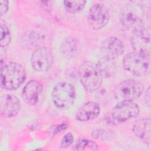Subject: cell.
<instances>
[{"instance_id":"1","label":"cell","mask_w":151,"mask_h":151,"mask_svg":"<svg viewBox=\"0 0 151 151\" xmlns=\"http://www.w3.org/2000/svg\"><path fill=\"white\" fill-rule=\"evenodd\" d=\"M1 86L8 90L17 89L26 79V71L20 64L9 62L1 66Z\"/></svg>"},{"instance_id":"2","label":"cell","mask_w":151,"mask_h":151,"mask_svg":"<svg viewBox=\"0 0 151 151\" xmlns=\"http://www.w3.org/2000/svg\"><path fill=\"white\" fill-rule=\"evenodd\" d=\"M119 21L122 26L133 32L144 28V11L142 5L132 2L120 10Z\"/></svg>"},{"instance_id":"3","label":"cell","mask_w":151,"mask_h":151,"mask_svg":"<svg viewBox=\"0 0 151 151\" xmlns=\"http://www.w3.org/2000/svg\"><path fill=\"white\" fill-rule=\"evenodd\" d=\"M78 76L82 86L88 92H93L101 86L103 76L97 64L90 61H85L80 65Z\"/></svg>"},{"instance_id":"4","label":"cell","mask_w":151,"mask_h":151,"mask_svg":"<svg viewBox=\"0 0 151 151\" xmlns=\"http://www.w3.org/2000/svg\"><path fill=\"white\" fill-rule=\"evenodd\" d=\"M76 97L74 86L68 82L57 83L52 89L51 98L54 105L60 109L67 110L74 104Z\"/></svg>"},{"instance_id":"5","label":"cell","mask_w":151,"mask_h":151,"mask_svg":"<svg viewBox=\"0 0 151 151\" xmlns=\"http://www.w3.org/2000/svg\"><path fill=\"white\" fill-rule=\"evenodd\" d=\"M144 89L143 83L134 80H124L114 88L113 93L115 98L120 101H133L138 99Z\"/></svg>"},{"instance_id":"6","label":"cell","mask_w":151,"mask_h":151,"mask_svg":"<svg viewBox=\"0 0 151 151\" xmlns=\"http://www.w3.org/2000/svg\"><path fill=\"white\" fill-rule=\"evenodd\" d=\"M150 58L136 52L125 55L123 59V67L132 74L141 77L147 74L149 69Z\"/></svg>"},{"instance_id":"7","label":"cell","mask_w":151,"mask_h":151,"mask_svg":"<svg viewBox=\"0 0 151 151\" xmlns=\"http://www.w3.org/2000/svg\"><path fill=\"white\" fill-rule=\"evenodd\" d=\"M139 112V106L133 101H120L112 109L110 120L113 124H118L136 117Z\"/></svg>"},{"instance_id":"8","label":"cell","mask_w":151,"mask_h":151,"mask_svg":"<svg viewBox=\"0 0 151 151\" xmlns=\"http://www.w3.org/2000/svg\"><path fill=\"white\" fill-rule=\"evenodd\" d=\"M109 12L103 4L96 3L89 9L87 21L93 29L98 30L104 27L109 22Z\"/></svg>"},{"instance_id":"9","label":"cell","mask_w":151,"mask_h":151,"mask_svg":"<svg viewBox=\"0 0 151 151\" xmlns=\"http://www.w3.org/2000/svg\"><path fill=\"white\" fill-rule=\"evenodd\" d=\"M54 63V56L51 51L45 47L37 48L31 55V64L37 71H48Z\"/></svg>"},{"instance_id":"10","label":"cell","mask_w":151,"mask_h":151,"mask_svg":"<svg viewBox=\"0 0 151 151\" xmlns=\"http://www.w3.org/2000/svg\"><path fill=\"white\" fill-rule=\"evenodd\" d=\"M131 45L134 52L149 57L150 55V31L143 28L134 32L131 38Z\"/></svg>"},{"instance_id":"11","label":"cell","mask_w":151,"mask_h":151,"mask_svg":"<svg viewBox=\"0 0 151 151\" xmlns=\"http://www.w3.org/2000/svg\"><path fill=\"white\" fill-rule=\"evenodd\" d=\"M21 103L18 98L12 94H5L1 97V114L6 118L15 117L19 112Z\"/></svg>"},{"instance_id":"12","label":"cell","mask_w":151,"mask_h":151,"mask_svg":"<svg viewBox=\"0 0 151 151\" xmlns=\"http://www.w3.org/2000/svg\"><path fill=\"white\" fill-rule=\"evenodd\" d=\"M101 49L103 57L114 60L123 54L124 45L120 38L110 37L103 42Z\"/></svg>"},{"instance_id":"13","label":"cell","mask_w":151,"mask_h":151,"mask_svg":"<svg viewBox=\"0 0 151 151\" xmlns=\"http://www.w3.org/2000/svg\"><path fill=\"white\" fill-rule=\"evenodd\" d=\"M43 90L41 83L32 80L28 81L22 91V97L25 103L29 105H35L38 101L40 94Z\"/></svg>"},{"instance_id":"14","label":"cell","mask_w":151,"mask_h":151,"mask_svg":"<svg viewBox=\"0 0 151 151\" xmlns=\"http://www.w3.org/2000/svg\"><path fill=\"white\" fill-rule=\"evenodd\" d=\"M100 105L94 101L83 103L77 110L76 118L80 122H87L96 119L100 114Z\"/></svg>"},{"instance_id":"15","label":"cell","mask_w":151,"mask_h":151,"mask_svg":"<svg viewBox=\"0 0 151 151\" xmlns=\"http://www.w3.org/2000/svg\"><path fill=\"white\" fill-rule=\"evenodd\" d=\"M150 119L143 118L136 121L133 126L134 134L147 145L150 143Z\"/></svg>"},{"instance_id":"16","label":"cell","mask_w":151,"mask_h":151,"mask_svg":"<svg viewBox=\"0 0 151 151\" xmlns=\"http://www.w3.org/2000/svg\"><path fill=\"white\" fill-rule=\"evenodd\" d=\"M60 50L61 53L66 58H72L76 55L78 51L77 43L73 37L65 38L61 44Z\"/></svg>"},{"instance_id":"17","label":"cell","mask_w":151,"mask_h":151,"mask_svg":"<svg viewBox=\"0 0 151 151\" xmlns=\"http://www.w3.org/2000/svg\"><path fill=\"white\" fill-rule=\"evenodd\" d=\"M103 77V76L109 77L114 74L115 71V65L113 60L103 57L97 64Z\"/></svg>"},{"instance_id":"18","label":"cell","mask_w":151,"mask_h":151,"mask_svg":"<svg viewBox=\"0 0 151 151\" xmlns=\"http://www.w3.org/2000/svg\"><path fill=\"white\" fill-rule=\"evenodd\" d=\"M86 4V1L84 0L64 1V6L67 11L70 13L78 12L83 9Z\"/></svg>"},{"instance_id":"19","label":"cell","mask_w":151,"mask_h":151,"mask_svg":"<svg viewBox=\"0 0 151 151\" xmlns=\"http://www.w3.org/2000/svg\"><path fill=\"white\" fill-rule=\"evenodd\" d=\"M74 149L76 150H98V145L93 140L87 139H80L74 146Z\"/></svg>"},{"instance_id":"20","label":"cell","mask_w":151,"mask_h":151,"mask_svg":"<svg viewBox=\"0 0 151 151\" xmlns=\"http://www.w3.org/2000/svg\"><path fill=\"white\" fill-rule=\"evenodd\" d=\"M11 41V35L8 27L6 24L1 22V47H5L7 46Z\"/></svg>"},{"instance_id":"21","label":"cell","mask_w":151,"mask_h":151,"mask_svg":"<svg viewBox=\"0 0 151 151\" xmlns=\"http://www.w3.org/2000/svg\"><path fill=\"white\" fill-rule=\"evenodd\" d=\"M92 135L94 136V137L98 139H101V140H106L109 139L110 135L109 133V132L102 130V129H96L92 132Z\"/></svg>"},{"instance_id":"22","label":"cell","mask_w":151,"mask_h":151,"mask_svg":"<svg viewBox=\"0 0 151 151\" xmlns=\"http://www.w3.org/2000/svg\"><path fill=\"white\" fill-rule=\"evenodd\" d=\"M74 141L73 135L71 133H68L65 134L61 141V147L63 148H66L70 146Z\"/></svg>"},{"instance_id":"23","label":"cell","mask_w":151,"mask_h":151,"mask_svg":"<svg viewBox=\"0 0 151 151\" xmlns=\"http://www.w3.org/2000/svg\"><path fill=\"white\" fill-rule=\"evenodd\" d=\"M9 2L8 1H0V14L2 16L5 15L8 10V5Z\"/></svg>"},{"instance_id":"24","label":"cell","mask_w":151,"mask_h":151,"mask_svg":"<svg viewBox=\"0 0 151 151\" xmlns=\"http://www.w3.org/2000/svg\"><path fill=\"white\" fill-rule=\"evenodd\" d=\"M150 87H149L146 90V92L145 93V100L146 104L148 106V107H150Z\"/></svg>"},{"instance_id":"25","label":"cell","mask_w":151,"mask_h":151,"mask_svg":"<svg viewBox=\"0 0 151 151\" xmlns=\"http://www.w3.org/2000/svg\"><path fill=\"white\" fill-rule=\"evenodd\" d=\"M1 54H0V58H1V66L3 65L4 64V61L5 60L6 57V50L4 48V47H1V52H0Z\"/></svg>"}]
</instances>
